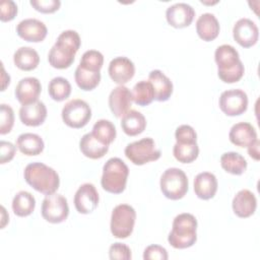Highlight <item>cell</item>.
<instances>
[{
    "mask_svg": "<svg viewBox=\"0 0 260 260\" xmlns=\"http://www.w3.org/2000/svg\"><path fill=\"white\" fill-rule=\"evenodd\" d=\"M80 37L77 31L67 29L62 31L48 54L50 65L57 69H65L74 62V57L80 48Z\"/></svg>",
    "mask_w": 260,
    "mask_h": 260,
    "instance_id": "1",
    "label": "cell"
},
{
    "mask_svg": "<svg viewBox=\"0 0 260 260\" xmlns=\"http://www.w3.org/2000/svg\"><path fill=\"white\" fill-rule=\"evenodd\" d=\"M214 60L217 65V74L221 81L234 83L239 81L245 72L238 51L231 45H221L216 48Z\"/></svg>",
    "mask_w": 260,
    "mask_h": 260,
    "instance_id": "2",
    "label": "cell"
},
{
    "mask_svg": "<svg viewBox=\"0 0 260 260\" xmlns=\"http://www.w3.org/2000/svg\"><path fill=\"white\" fill-rule=\"evenodd\" d=\"M25 182L45 195L55 193L60 185L58 173L43 162H30L23 172Z\"/></svg>",
    "mask_w": 260,
    "mask_h": 260,
    "instance_id": "3",
    "label": "cell"
},
{
    "mask_svg": "<svg viewBox=\"0 0 260 260\" xmlns=\"http://www.w3.org/2000/svg\"><path fill=\"white\" fill-rule=\"evenodd\" d=\"M197 219L191 213H180L174 220L168 242L175 249L192 247L197 241Z\"/></svg>",
    "mask_w": 260,
    "mask_h": 260,
    "instance_id": "4",
    "label": "cell"
},
{
    "mask_svg": "<svg viewBox=\"0 0 260 260\" xmlns=\"http://www.w3.org/2000/svg\"><path fill=\"white\" fill-rule=\"evenodd\" d=\"M129 169L119 157L109 158L103 167L101 184L104 190L113 194L122 193L127 184Z\"/></svg>",
    "mask_w": 260,
    "mask_h": 260,
    "instance_id": "5",
    "label": "cell"
},
{
    "mask_svg": "<svg viewBox=\"0 0 260 260\" xmlns=\"http://www.w3.org/2000/svg\"><path fill=\"white\" fill-rule=\"evenodd\" d=\"M188 178L184 171L178 168L167 169L159 181L162 194L171 200H179L183 198L188 191Z\"/></svg>",
    "mask_w": 260,
    "mask_h": 260,
    "instance_id": "6",
    "label": "cell"
},
{
    "mask_svg": "<svg viewBox=\"0 0 260 260\" xmlns=\"http://www.w3.org/2000/svg\"><path fill=\"white\" fill-rule=\"evenodd\" d=\"M136 219L135 209L128 204H119L114 207L111 215L110 229L115 238L126 239L134 229Z\"/></svg>",
    "mask_w": 260,
    "mask_h": 260,
    "instance_id": "7",
    "label": "cell"
},
{
    "mask_svg": "<svg viewBox=\"0 0 260 260\" xmlns=\"http://www.w3.org/2000/svg\"><path fill=\"white\" fill-rule=\"evenodd\" d=\"M126 157L136 166H142L160 157V150L155 147L154 140L144 137L140 140L131 142L125 147Z\"/></svg>",
    "mask_w": 260,
    "mask_h": 260,
    "instance_id": "8",
    "label": "cell"
},
{
    "mask_svg": "<svg viewBox=\"0 0 260 260\" xmlns=\"http://www.w3.org/2000/svg\"><path fill=\"white\" fill-rule=\"evenodd\" d=\"M63 122L71 128L84 127L91 118V109L86 102L74 99L65 104L61 112Z\"/></svg>",
    "mask_w": 260,
    "mask_h": 260,
    "instance_id": "9",
    "label": "cell"
},
{
    "mask_svg": "<svg viewBox=\"0 0 260 260\" xmlns=\"http://www.w3.org/2000/svg\"><path fill=\"white\" fill-rule=\"evenodd\" d=\"M42 216L51 223H60L67 219L69 206L64 196L60 194H50L45 197L42 203Z\"/></svg>",
    "mask_w": 260,
    "mask_h": 260,
    "instance_id": "10",
    "label": "cell"
},
{
    "mask_svg": "<svg viewBox=\"0 0 260 260\" xmlns=\"http://www.w3.org/2000/svg\"><path fill=\"white\" fill-rule=\"evenodd\" d=\"M218 105L226 116H239L248 108V96L244 90L239 88L224 90L219 96Z\"/></svg>",
    "mask_w": 260,
    "mask_h": 260,
    "instance_id": "11",
    "label": "cell"
},
{
    "mask_svg": "<svg viewBox=\"0 0 260 260\" xmlns=\"http://www.w3.org/2000/svg\"><path fill=\"white\" fill-rule=\"evenodd\" d=\"M235 41L243 48L254 46L259 38V29L254 21L249 18H240L233 27Z\"/></svg>",
    "mask_w": 260,
    "mask_h": 260,
    "instance_id": "12",
    "label": "cell"
},
{
    "mask_svg": "<svg viewBox=\"0 0 260 260\" xmlns=\"http://www.w3.org/2000/svg\"><path fill=\"white\" fill-rule=\"evenodd\" d=\"M99 204V193L91 183L82 184L74 195V206L79 213H91Z\"/></svg>",
    "mask_w": 260,
    "mask_h": 260,
    "instance_id": "13",
    "label": "cell"
},
{
    "mask_svg": "<svg viewBox=\"0 0 260 260\" xmlns=\"http://www.w3.org/2000/svg\"><path fill=\"white\" fill-rule=\"evenodd\" d=\"M195 16L194 8L184 2L175 3L167 8L166 18L170 25L176 28L186 27L191 24Z\"/></svg>",
    "mask_w": 260,
    "mask_h": 260,
    "instance_id": "14",
    "label": "cell"
},
{
    "mask_svg": "<svg viewBox=\"0 0 260 260\" xmlns=\"http://www.w3.org/2000/svg\"><path fill=\"white\" fill-rule=\"evenodd\" d=\"M16 32L26 42L39 43L47 37L48 28L43 21L37 18H25L17 24Z\"/></svg>",
    "mask_w": 260,
    "mask_h": 260,
    "instance_id": "15",
    "label": "cell"
},
{
    "mask_svg": "<svg viewBox=\"0 0 260 260\" xmlns=\"http://www.w3.org/2000/svg\"><path fill=\"white\" fill-rule=\"evenodd\" d=\"M108 72L115 83L123 85L134 76L135 66L130 59L120 56L111 60Z\"/></svg>",
    "mask_w": 260,
    "mask_h": 260,
    "instance_id": "16",
    "label": "cell"
},
{
    "mask_svg": "<svg viewBox=\"0 0 260 260\" xmlns=\"http://www.w3.org/2000/svg\"><path fill=\"white\" fill-rule=\"evenodd\" d=\"M108 102L111 112L117 118L123 117L132 105V92L125 85H119L110 92Z\"/></svg>",
    "mask_w": 260,
    "mask_h": 260,
    "instance_id": "17",
    "label": "cell"
},
{
    "mask_svg": "<svg viewBox=\"0 0 260 260\" xmlns=\"http://www.w3.org/2000/svg\"><path fill=\"white\" fill-rule=\"evenodd\" d=\"M42 85L36 77H24L20 79L15 87V98L21 105H28L38 101Z\"/></svg>",
    "mask_w": 260,
    "mask_h": 260,
    "instance_id": "18",
    "label": "cell"
},
{
    "mask_svg": "<svg viewBox=\"0 0 260 260\" xmlns=\"http://www.w3.org/2000/svg\"><path fill=\"white\" fill-rule=\"evenodd\" d=\"M47 118V108L41 101L22 105L19 109V119L26 126H40Z\"/></svg>",
    "mask_w": 260,
    "mask_h": 260,
    "instance_id": "19",
    "label": "cell"
},
{
    "mask_svg": "<svg viewBox=\"0 0 260 260\" xmlns=\"http://www.w3.org/2000/svg\"><path fill=\"white\" fill-rule=\"evenodd\" d=\"M232 206L237 216L246 218L255 212L257 207V199L250 190L243 189L235 195Z\"/></svg>",
    "mask_w": 260,
    "mask_h": 260,
    "instance_id": "20",
    "label": "cell"
},
{
    "mask_svg": "<svg viewBox=\"0 0 260 260\" xmlns=\"http://www.w3.org/2000/svg\"><path fill=\"white\" fill-rule=\"evenodd\" d=\"M229 138L233 144L239 147H248L257 139V132L250 123L239 122L231 128Z\"/></svg>",
    "mask_w": 260,
    "mask_h": 260,
    "instance_id": "21",
    "label": "cell"
},
{
    "mask_svg": "<svg viewBox=\"0 0 260 260\" xmlns=\"http://www.w3.org/2000/svg\"><path fill=\"white\" fill-rule=\"evenodd\" d=\"M148 81L153 87L155 101L166 102L171 98L173 93V83L162 71L158 69L150 71L148 74Z\"/></svg>",
    "mask_w": 260,
    "mask_h": 260,
    "instance_id": "22",
    "label": "cell"
},
{
    "mask_svg": "<svg viewBox=\"0 0 260 260\" xmlns=\"http://www.w3.org/2000/svg\"><path fill=\"white\" fill-rule=\"evenodd\" d=\"M216 177L209 172L199 173L194 179V192L198 198L208 200L214 197L217 191Z\"/></svg>",
    "mask_w": 260,
    "mask_h": 260,
    "instance_id": "23",
    "label": "cell"
},
{
    "mask_svg": "<svg viewBox=\"0 0 260 260\" xmlns=\"http://www.w3.org/2000/svg\"><path fill=\"white\" fill-rule=\"evenodd\" d=\"M219 29V22L212 13H203L196 21V31L199 38L205 42H210L216 39Z\"/></svg>",
    "mask_w": 260,
    "mask_h": 260,
    "instance_id": "24",
    "label": "cell"
},
{
    "mask_svg": "<svg viewBox=\"0 0 260 260\" xmlns=\"http://www.w3.org/2000/svg\"><path fill=\"white\" fill-rule=\"evenodd\" d=\"M121 127L128 136H135L142 133L146 127L145 117L136 110H129L121 120Z\"/></svg>",
    "mask_w": 260,
    "mask_h": 260,
    "instance_id": "25",
    "label": "cell"
},
{
    "mask_svg": "<svg viewBox=\"0 0 260 260\" xmlns=\"http://www.w3.org/2000/svg\"><path fill=\"white\" fill-rule=\"evenodd\" d=\"M79 148L86 157L98 159L103 157L109 150V146L100 142L92 133L84 134L79 141Z\"/></svg>",
    "mask_w": 260,
    "mask_h": 260,
    "instance_id": "26",
    "label": "cell"
},
{
    "mask_svg": "<svg viewBox=\"0 0 260 260\" xmlns=\"http://www.w3.org/2000/svg\"><path fill=\"white\" fill-rule=\"evenodd\" d=\"M16 146L25 155H38L45 147L44 140L35 133H22L16 139Z\"/></svg>",
    "mask_w": 260,
    "mask_h": 260,
    "instance_id": "27",
    "label": "cell"
},
{
    "mask_svg": "<svg viewBox=\"0 0 260 260\" xmlns=\"http://www.w3.org/2000/svg\"><path fill=\"white\" fill-rule=\"evenodd\" d=\"M13 62L20 70L30 71L38 67L40 56L38 52L30 47H20L13 55Z\"/></svg>",
    "mask_w": 260,
    "mask_h": 260,
    "instance_id": "28",
    "label": "cell"
},
{
    "mask_svg": "<svg viewBox=\"0 0 260 260\" xmlns=\"http://www.w3.org/2000/svg\"><path fill=\"white\" fill-rule=\"evenodd\" d=\"M36 207V199L27 191H19L13 197L12 210L15 215L24 217L32 213Z\"/></svg>",
    "mask_w": 260,
    "mask_h": 260,
    "instance_id": "29",
    "label": "cell"
},
{
    "mask_svg": "<svg viewBox=\"0 0 260 260\" xmlns=\"http://www.w3.org/2000/svg\"><path fill=\"white\" fill-rule=\"evenodd\" d=\"M221 168L233 175H242L247 169V160L245 157L235 151L224 152L220 156Z\"/></svg>",
    "mask_w": 260,
    "mask_h": 260,
    "instance_id": "30",
    "label": "cell"
},
{
    "mask_svg": "<svg viewBox=\"0 0 260 260\" xmlns=\"http://www.w3.org/2000/svg\"><path fill=\"white\" fill-rule=\"evenodd\" d=\"M92 135L103 144L110 145L116 138V127L110 121L106 119H101L96 121L92 127Z\"/></svg>",
    "mask_w": 260,
    "mask_h": 260,
    "instance_id": "31",
    "label": "cell"
},
{
    "mask_svg": "<svg viewBox=\"0 0 260 260\" xmlns=\"http://www.w3.org/2000/svg\"><path fill=\"white\" fill-rule=\"evenodd\" d=\"M75 82L82 90H92L101 81V72L89 71L77 66L74 73Z\"/></svg>",
    "mask_w": 260,
    "mask_h": 260,
    "instance_id": "32",
    "label": "cell"
},
{
    "mask_svg": "<svg viewBox=\"0 0 260 260\" xmlns=\"http://www.w3.org/2000/svg\"><path fill=\"white\" fill-rule=\"evenodd\" d=\"M173 154L178 161L182 164H189L197 158L199 154V147L197 142H176L173 147Z\"/></svg>",
    "mask_w": 260,
    "mask_h": 260,
    "instance_id": "33",
    "label": "cell"
},
{
    "mask_svg": "<svg viewBox=\"0 0 260 260\" xmlns=\"http://www.w3.org/2000/svg\"><path fill=\"white\" fill-rule=\"evenodd\" d=\"M133 102L138 106H147L154 100V90L151 83L147 80L138 81L132 90Z\"/></svg>",
    "mask_w": 260,
    "mask_h": 260,
    "instance_id": "34",
    "label": "cell"
},
{
    "mask_svg": "<svg viewBox=\"0 0 260 260\" xmlns=\"http://www.w3.org/2000/svg\"><path fill=\"white\" fill-rule=\"evenodd\" d=\"M49 95L57 102H62L66 100L71 93V84L64 77L53 78L48 85Z\"/></svg>",
    "mask_w": 260,
    "mask_h": 260,
    "instance_id": "35",
    "label": "cell"
},
{
    "mask_svg": "<svg viewBox=\"0 0 260 260\" xmlns=\"http://www.w3.org/2000/svg\"><path fill=\"white\" fill-rule=\"evenodd\" d=\"M103 64H104L103 54L96 50H88L83 53L78 66L89 71L101 72V68L103 67Z\"/></svg>",
    "mask_w": 260,
    "mask_h": 260,
    "instance_id": "36",
    "label": "cell"
},
{
    "mask_svg": "<svg viewBox=\"0 0 260 260\" xmlns=\"http://www.w3.org/2000/svg\"><path fill=\"white\" fill-rule=\"evenodd\" d=\"M14 124V113L10 106L0 105V134L4 135L11 131Z\"/></svg>",
    "mask_w": 260,
    "mask_h": 260,
    "instance_id": "37",
    "label": "cell"
},
{
    "mask_svg": "<svg viewBox=\"0 0 260 260\" xmlns=\"http://www.w3.org/2000/svg\"><path fill=\"white\" fill-rule=\"evenodd\" d=\"M175 138L177 142L185 143V142H196L197 141V134L193 127L190 125H181L176 129Z\"/></svg>",
    "mask_w": 260,
    "mask_h": 260,
    "instance_id": "38",
    "label": "cell"
},
{
    "mask_svg": "<svg viewBox=\"0 0 260 260\" xmlns=\"http://www.w3.org/2000/svg\"><path fill=\"white\" fill-rule=\"evenodd\" d=\"M110 259H120V260H130L132 258L130 248L122 243H114L109 249Z\"/></svg>",
    "mask_w": 260,
    "mask_h": 260,
    "instance_id": "39",
    "label": "cell"
},
{
    "mask_svg": "<svg viewBox=\"0 0 260 260\" xmlns=\"http://www.w3.org/2000/svg\"><path fill=\"white\" fill-rule=\"evenodd\" d=\"M29 3L36 10L42 13H53L61 5L59 0H30Z\"/></svg>",
    "mask_w": 260,
    "mask_h": 260,
    "instance_id": "40",
    "label": "cell"
},
{
    "mask_svg": "<svg viewBox=\"0 0 260 260\" xmlns=\"http://www.w3.org/2000/svg\"><path fill=\"white\" fill-rule=\"evenodd\" d=\"M0 11L1 21H10L17 14V5L12 0H2L0 3Z\"/></svg>",
    "mask_w": 260,
    "mask_h": 260,
    "instance_id": "41",
    "label": "cell"
},
{
    "mask_svg": "<svg viewBox=\"0 0 260 260\" xmlns=\"http://www.w3.org/2000/svg\"><path fill=\"white\" fill-rule=\"evenodd\" d=\"M168 257L167 250L159 245H150L145 248L143 253L144 260H167Z\"/></svg>",
    "mask_w": 260,
    "mask_h": 260,
    "instance_id": "42",
    "label": "cell"
},
{
    "mask_svg": "<svg viewBox=\"0 0 260 260\" xmlns=\"http://www.w3.org/2000/svg\"><path fill=\"white\" fill-rule=\"evenodd\" d=\"M16 147L9 141L2 140L0 142V164L10 161L15 154Z\"/></svg>",
    "mask_w": 260,
    "mask_h": 260,
    "instance_id": "43",
    "label": "cell"
},
{
    "mask_svg": "<svg viewBox=\"0 0 260 260\" xmlns=\"http://www.w3.org/2000/svg\"><path fill=\"white\" fill-rule=\"evenodd\" d=\"M248 153L255 160H259V140L256 139L248 146Z\"/></svg>",
    "mask_w": 260,
    "mask_h": 260,
    "instance_id": "44",
    "label": "cell"
},
{
    "mask_svg": "<svg viewBox=\"0 0 260 260\" xmlns=\"http://www.w3.org/2000/svg\"><path fill=\"white\" fill-rule=\"evenodd\" d=\"M9 82H10V76L5 73L4 67L2 66V89L1 90H5V87L9 84Z\"/></svg>",
    "mask_w": 260,
    "mask_h": 260,
    "instance_id": "45",
    "label": "cell"
}]
</instances>
